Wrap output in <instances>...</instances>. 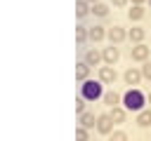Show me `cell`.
Returning a JSON list of instances; mask_svg holds the SVG:
<instances>
[{
	"label": "cell",
	"mask_w": 151,
	"mask_h": 141,
	"mask_svg": "<svg viewBox=\"0 0 151 141\" xmlns=\"http://www.w3.org/2000/svg\"><path fill=\"white\" fill-rule=\"evenodd\" d=\"M120 101H123V108H125V110H134V113L144 110V103H149L146 96L142 94V89H137V87H130V89L123 94Z\"/></svg>",
	"instance_id": "obj_1"
},
{
	"label": "cell",
	"mask_w": 151,
	"mask_h": 141,
	"mask_svg": "<svg viewBox=\"0 0 151 141\" xmlns=\"http://www.w3.org/2000/svg\"><path fill=\"white\" fill-rule=\"evenodd\" d=\"M104 96V82L101 80H85L83 85H80V99H85V101H97V99H101Z\"/></svg>",
	"instance_id": "obj_2"
},
{
	"label": "cell",
	"mask_w": 151,
	"mask_h": 141,
	"mask_svg": "<svg viewBox=\"0 0 151 141\" xmlns=\"http://www.w3.org/2000/svg\"><path fill=\"white\" fill-rule=\"evenodd\" d=\"M106 38L111 40V45H120L123 40H127V31L123 26H111L106 28Z\"/></svg>",
	"instance_id": "obj_3"
},
{
	"label": "cell",
	"mask_w": 151,
	"mask_h": 141,
	"mask_svg": "<svg viewBox=\"0 0 151 141\" xmlns=\"http://www.w3.org/2000/svg\"><path fill=\"white\" fill-rule=\"evenodd\" d=\"M149 54H151V47L149 45H144V42H139V45H134L132 49H130V56H132V61H149Z\"/></svg>",
	"instance_id": "obj_4"
},
{
	"label": "cell",
	"mask_w": 151,
	"mask_h": 141,
	"mask_svg": "<svg viewBox=\"0 0 151 141\" xmlns=\"http://www.w3.org/2000/svg\"><path fill=\"white\" fill-rule=\"evenodd\" d=\"M97 132H99V134H111V132H113V120H111L109 113L97 115Z\"/></svg>",
	"instance_id": "obj_5"
},
{
	"label": "cell",
	"mask_w": 151,
	"mask_h": 141,
	"mask_svg": "<svg viewBox=\"0 0 151 141\" xmlns=\"http://www.w3.org/2000/svg\"><path fill=\"white\" fill-rule=\"evenodd\" d=\"M118 56H120V52H118L116 45H109V47L101 49V61H104L106 66H113V63L118 61Z\"/></svg>",
	"instance_id": "obj_6"
},
{
	"label": "cell",
	"mask_w": 151,
	"mask_h": 141,
	"mask_svg": "<svg viewBox=\"0 0 151 141\" xmlns=\"http://www.w3.org/2000/svg\"><path fill=\"white\" fill-rule=\"evenodd\" d=\"M116 78H118V73H116L113 66H101V68H99V80H101L104 85H113Z\"/></svg>",
	"instance_id": "obj_7"
},
{
	"label": "cell",
	"mask_w": 151,
	"mask_h": 141,
	"mask_svg": "<svg viewBox=\"0 0 151 141\" xmlns=\"http://www.w3.org/2000/svg\"><path fill=\"white\" fill-rule=\"evenodd\" d=\"M78 127H85V129H92V127H97V118H94V113H80L78 115Z\"/></svg>",
	"instance_id": "obj_8"
},
{
	"label": "cell",
	"mask_w": 151,
	"mask_h": 141,
	"mask_svg": "<svg viewBox=\"0 0 151 141\" xmlns=\"http://www.w3.org/2000/svg\"><path fill=\"white\" fill-rule=\"evenodd\" d=\"M87 38L92 42H99V40L106 38V28L104 26H87Z\"/></svg>",
	"instance_id": "obj_9"
},
{
	"label": "cell",
	"mask_w": 151,
	"mask_h": 141,
	"mask_svg": "<svg viewBox=\"0 0 151 141\" xmlns=\"http://www.w3.org/2000/svg\"><path fill=\"white\" fill-rule=\"evenodd\" d=\"M123 80H125V85H139L142 70H139V68H127V70L123 73Z\"/></svg>",
	"instance_id": "obj_10"
},
{
	"label": "cell",
	"mask_w": 151,
	"mask_h": 141,
	"mask_svg": "<svg viewBox=\"0 0 151 141\" xmlns=\"http://www.w3.org/2000/svg\"><path fill=\"white\" fill-rule=\"evenodd\" d=\"M109 115H111L113 125H120V122H125V115H127V110H125L123 106H113V108L109 110Z\"/></svg>",
	"instance_id": "obj_11"
},
{
	"label": "cell",
	"mask_w": 151,
	"mask_h": 141,
	"mask_svg": "<svg viewBox=\"0 0 151 141\" xmlns=\"http://www.w3.org/2000/svg\"><path fill=\"white\" fill-rule=\"evenodd\" d=\"M87 78H90V66H87L85 61H78V63H76V80L85 82Z\"/></svg>",
	"instance_id": "obj_12"
},
{
	"label": "cell",
	"mask_w": 151,
	"mask_h": 141,
	"mask_svg": "<svg viewBox=\"0 0 151 141\" xmlns=\"http://www.w3.org/2000/svg\"><path fill=\"white\" fill-rule=\"evenodd\" d=\"M90 9H92V5L87 0H76V16L78 19H85L90 14Z\"/></svg>",
	"instance_id": "obj_13"
},
{
	"label": "cell",
	"mask_w": 151,
	"mask_h": 141,
	"mask_svg": "<svg viewBox=\"0 0 151 141\" xmlns=\"http://www.w3.org/2000/svg\"><path fill=\"white\" fill-rule=\"evenodd\" d=\"M83 61H85L87 66H97V63H101V52H97V49H87Z\"/></svg>",
	"instance_id": "obj_14"
},
{
	"label": "cell",
	"mask_w": 151,
	"mask_h": 141,
	"mask_svg": "<svg viewBox=\"0 0 151 141\" xmlns=\"http://www.w3.org/2000/svg\"><path fill=\"white\" fill-rule=\"evenodd\" d=\"M127 38H130L132 42H137V45H139V42L146 38V31H144V28H139V26H134V28H130V31H127Z\"/></svg>",
	"instance_id": "obj_15"
},
{
	"label": "cell",
	"mask_w": 151,
	"mask_h": 141,
	"mask_svg": "<svg viewBox=\"0 0 151 141\" xmlns=\"http://www.w3.org/2000/svg\"><path fill=\"white\" fill-rule=\"evenodd\" d=\"M137 125L139 127H151V108H144L137 113Z\"/></svg>",
	"instance_id": "obj_16"
},
{
	"label": "cell",
	"mask_w": 151,
	"mask_h": 141,
	"mask_svg": "<svg viewBox=\"0 0 151 141\" xmlns=\"http://www.w3.org/2000/svg\"><path fill=\"white\" fill-rule=\"evenodd\" d=\"M144 14H146V9H144L142 5H132V9H127V19H130V21H139Z\"/></svg>",
	"instance_id": "obj_17"
},
{
	"label": "cell",
	"mask_w": 151,
	"mask_h": 141,
	"mask_svg": "<svg viewBox=\"0 0 151 141\" xmlns=\"http://www.w3.org/2000/svg\"><path fill=\"white\" fill-rule=\"evenodd\" d=\"M90 14H94V16L104 19V16H109V5H104V2H97V5H92Z\"/></svg>",
	"instance_id": "obj_18"
},
{
	"label": "cell",
	"mask_w": 151,
	"mask_h": 141,
	"mask_svg": "<svg viewBox=\"0 0 151 141\" xmlns=\"http://www.w3.org/2000/svg\"><path fill=\"white\" fill-rule=\"evenodd\" d=\"M101 99H104V103H106L109 108H113V106H118V103H120V99H123V96H118L116 92H104V96H101Z\"/></svg>",
	"instance_id": "obj_19"
},
{
	"label": "cell",
	"mask_w": 151,
	"mask_h": 141,
	"mask_svg": "<svg viewBox=\"0 0 151 141\" xmlns=\"http://www.w3.org/2000/svg\"><path fill=\"white\" fill-rule=\"evenodd\" d=\"M87 40H90V38H87V26H83V24L76 26V42H78V45H85Z\"/></svg>",
	"instance_id": "obj_20"
},
{
	"label": "cell",
	"mask_w": 151,
	"mask_h": 141,
	"mask_svg": "<svg viewBox=\"0 0 151 141\" xmlns=\"http://www.w3.org/2000/svg\"><path fill=\"white\" fill-rule=\"evenodd\" d=\"M76 141H90V129L76 127Z\"/></svg>",
	"instance_id": "obj_21"
},
{
	"label": "cell",
	"mask_w": 151,
	"mask_h": 141,
	"mask_svg": "<svg viewBox=\"0 0 151 141\" xmlns=\"http://www.w3.org/2000/svg\"><path fill=\"white\" fill-rule=\"evenodd\" d=\"M109 141H127V134L120 132V129H116V132H111V139Z\"/></svg>",
	"instance_id": "obj_22"
},
{
	"label": "cell",
	"mask_w": 151,
	"mask_h": 141,
	"mask_svg": "<svg viewBox=\"0 0 151 141\" xmlns=\"http://www.w3.org/2000/svg\"><path fill=\"white\" fill-rule=\"evenodd\" d=\"M139 70H142V78H146V80H151V61H144Z\"/></svg>",
	"instance_id": "obj_23"
},
{
	"label": "cell",
	"mask_w": 151,
	"mask_h": 141,
	"mask_svg": "<svg viewBox=\"0 0 151 141\" xmlns=\"http://www.w3.org/2000/svg\"><path fill=\"white\" fill-rule=\"evenodd\" d=\"M76 113H78V115L85 113V99H80V96L76 99Z\"/></svg>",
	"instance_id": "obj_24"
},
{
	"label": "cell",
	"mask_w": 151,
	"mask_h": 141,
	"mask_svg": "<svg viewBox=\"0 0 151 141\" xmlns=\"http://www.w3.org/2000/svg\"><path fill=\"white\" fill-rule=\"evenodd\" d=\"M111 2H113V5H116V7H125V5H127V2H130V0H111Z\"/></svg>",
	"instance_id": "obj_25"
},
{
	"label": "cell",
	"mask_w": 151,
	"mask_h": 141,
	"mask_svg": "<svg viewBox=\"0 0 151 141\" xmlns=\"http://www.w3.org/2000/svg\"><path fill=\"white\" fill-rule=\"evenodd\" d=\"M132 5H144V0H132Z\"/></svg>",
	"instance_id": "obj_26"
},
{
	"label": "cell",
	"mask_w": 151,
	"mask_h": 141,
	"mask_svg": "<svg viewBox=\"0 0 151 141\" xmlns=\"http://www.w3.org/2000/svg\"><path fill=\"white\" fill-rule=\"evenodd\" d=\"M87 2H90V5H97V2H101V0H87Z\"/></svg>",
	"instance_id": "obj_27"
},
{
	"label": "cell",
	"mask_w": 151,
	"mask_h": 141,
	"mask_svg": "<svg viewBox=\"0 0 151 141\" xmlns=\"http://www.w3.org/2000/svg\"><path fill=\"white\" fill-rule=\"evenodd\" d=\"M146 101H149V103H151V92H149V96H146Z\"/></svg>",
	"instance_id": "obj_28"
}]
</instances>
